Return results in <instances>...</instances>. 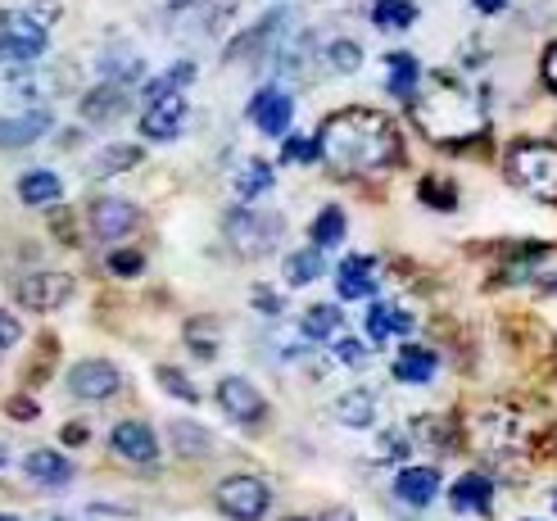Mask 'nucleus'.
<instances>
[{"instance_id": "44", "label": "nucleus", "mask_w": 557, "mask_h": 521, "mask_svg": "<svg viewBox=\"0 0 557 521\" xmlns=\"http://www.w3.org/2000/svg\"><path fill=\"white\" fill-rule=\"evenodd\" d=\"M255 305H259L268 318H276V313H282V299H276L272 290H255Z\"/></svg>"}, {"instance_id": "13", "label": "nucleus", "mask_w": 557, "mask_h": 521, "mask_svg": "<svg viewBox=\"0 0 557 521\" xmlns=\"http://www.w3.org/2000/svg\"><path fill=\"white\" fill-rule=\"evenodd\" d=\"M109 449H114L119 458L136 462V468H154L159 462V441L154 431L146 422H119L114 431H109Z\"/></svg>"}, {"instance_id": "20", "label": "nucleus", "mask_w": 557, "mask_h": 521, "mask_svg": "<svg viewBox=\"0 0 557 521\" xmlns=\"http://www.w3.org/2000/svg\"><path fill=\"white\" fill-rule=\"evenodd\" d=\"M60 196H64L60 173L33 169V173H23V177H18V200H23L27 209H50V204H60Z\"/></svg>"}, {"instance_id": "23", "label": "nucleus", "mask_w": 557, "mask_h": 521, "mask_svg": "<svg viewBox=\"0 0 557 521\" xmlns=\"http://www.w3.org/2000/svg\"><path fill=\"white\" fill-rule=\"evenodd\" d=\"M169 441H173L177 458H190V462H200V458L213 454V435L200 422H173L169 426Z\"/></svg>"}, {"instance_id": "14", "label": "nucleus", "mask_w": 557, "mask_h": 521, "mask_svg": "<svg viewBox=\"0 0 557 521\" xmlns=\"http://www.w3.org/2000/svg\"><path fill=\"white\" fill-rule=\"evenodd\" d=\"M54 127V114L50 109H23V114H5L0 119V150H23V146H33L41 141V136Z\"/></svg>"}, {"instance_id": "29", "label": "nucleus", "mask_w": 557, "mask_h": 521, "mask_svg": "<svg viewBox=\"0 0 557 521\" xmlns=\"http://www.w3.org/2000/svg\"><path fill=\"white\" fill-rule=\"evenodd\" d=\"M372 23L385 27V33H404V27L417 23V5H412V0H376Z\"/></svg>"}, {"instance_id": "2", "label": "nucleus", "mask_w": 557, "mask_h": 521, "mask_svg": "<svg viewBox=\"0 0 557 521\" xmlns=\"http://www.w3.org/2000/svg\"><path fill=\"white\" fill-rule=\"evenodd\" d=\"M412 119L431 141L454 146V141H471V136L485 132V104L467 82L431 77L426 91H412Z\"/></svg>"}, {"instance_id": "34", "label": "nucleus", "mask_w": 557, "mask_h": 521, "mask_svg": "<svg viewBox=\"0 0 557 521\" xmlns=\"http://www.w3.org/2000/svg\"><path fill=\"white\" fill-rule=\"evenodd\" d=\"M322 54H326V69H331V73H358V64H363V46L349 41V37L331 41Z\"/></svg>"}, {"instance_id": "17", "label": "nucleus", "mask_w": 557, "mask_h": 521, "mask_svg": "<svg viewBox=\"0 0 557 521\" xmlns=\"http://www.w3.org/2000/svg\"><path fill=\"white\" fill-rule=\"evenodd\" d=\"M23 476L33 481V485H46V489H60L73 481V462L64 454H54V449H33L23 458Z\"/></svg>"}, {"instance_id": "37", "label": "nucleus", "mask_w": 557, "mask_h": 521, "mask_svg": "<svg viewBox=\"0 0 557 521\" xmlns=\"http://www.w3.org/2000/svg\"><path fill=\"white\" fill-rule=\"evenodd\" d=\"M141 268H146L141 250H114L109 255V272H114V277H136Z\"/></svg>"}, {"instance_id": "35", "label": "nucleus", "mask_w": 557, "mask_h": 521, "mask_svg": "<svg viewBox=\"0 0 557 521\" xmlns=\"http://www.w3.org/2000/svg\"><path fill=\"white\" fill-rule=\"evenodd\" d=\"M186 340H190V349L200 353V359H213V353H218V332H209V322H190Z\"/></svg>"}, {"instance_id": "9", "label": "nucleus", "mask_w": 557, "mask_h": 521, "mask_svg": "<svg viewBox=\"0 0 557 521\" xmlns=\"http://www.w3.org/2000/svg\"><path fill=\"white\" fill-rule=\"evenodd\" d=\"M186 119H190V104H186L182 91L159 96V100H146L141 136H146V141H177V136L186 132Z\"/></svg>"}, {"instance_id": "12", "label": "nucleus", "mask_w": 557, "mask_h": 521, "mask_svg": "<svg viewBox=\"0 0 557 521\" xmlns=\"http://www.w3.org/2000/svg\"><path fill=\"white\" fill-rule=\"evenodd\" d=\"M290 119H295V100L282 87H263V91H255V100H249V123H255L263 136H286Z\"/></svg>"}, {"instance_id": "49", "label": "nucleus", "mask_w": 557, "mask_h": 521, "mask_svg": "<svg viewBox=\"0 0 557 521\" xmlns=\"http://www.w3.org/2000/svg\"><path fill=\"white\" fill-rule=\"evenodd\" d=\"M322 521H354V512L349 508H331V512H322Z\"/></svg>"}, {"instance_id": "28", "label": "nucleus", "mask_w": 557, "mask_h": 521, "mask_svg": "<svg viewBox=\"0 0 557 521\" xmlns=\"http://www.w3.org/2000/svg\"><path fill=\"white\" fill-rule=\"evenodd\" d=\"M372 413H376V395L372 390H349L336 399V418L345 426H372Z\"/></svg>"}, {"instance_id": "33", "label": "nucleus", "mask_w": 557, "mask_h": 521, "mask_svg": "<svg viewBox=\"0 0 557 521\" xmlns=\"http://www.w3.org/2000/svg\"><path fill=\"white\" fill-rule=\"evenodd\" d=\"M190 82H195V64H190V60H182V64H173L169 73H159V77H150V82H146V100L173 96V91L190 87Z\"/></svg>"}, {"instance_id": "47", "label": "nucleus", "mask_w": 557, "mask_h": 521, "mask_svg": "<svg viewBox=\"0 0 557 521\" xmlns=\"http://www.w3.org/2000/svg\"><path fill=\"white\" fill-rule=\"evenodd\" d=\"M10 413L14 418H37V404L33 399H10Z\"/></svg>"}, {"instance_id": "53", "label": "nucleus", "mask_w": 557, "mask_h": 521, "mask_svg": "<svg viewBox=\"0 0 557 521\" xmlns=\"http://www.w3.org/2000/svg\"><path fill=\"white\" fill-rule=\"evenodd\" d=\"M286 521H304V517H286Z\"/></svg>"}, {"instance_id": "26", "label": "nucleus", "mask_w": 557, "mask_h": 521, "mask_svg": "<svg viewBox=\"0 0 557 521\" xmlns=\"http://www.w3.org/2000/svg\"><path fill=\"white\" fill-rule=\"evenodd\" d=\"M232 186H236V196L245 204H255L259 196H268V190H272V169H268L263 159H245L240 169H236V182Z\"/></svg>"}, {"instance_id": "5", "label": "nucleus", "mask_w": 557, "mask_h": 521, "mask_svg": "<svg viewBox=\"0 0 557 521\" xmlns=\"http://www.w3.org/2000/svg\"><path fill=\"white\" fill-rule=\"evenodd\" d=\"M508 177L535 200H557V146L521 141L508 150Z\"/></svg>"}, {"instance_id": "46", "label": "nucleus", "mask_w": 557, "mask_h": 521, "mask_svg": "<svg viewBox=\"0 0 557 521\" xmlns=\"http://www.w3.org/2000/svg\"><path fill=\"white\" fill-rule=\"evenodd\" d=\"M82 441H91V431H87V426H82V422L64 426V445H82Z\"/></svg>"}, {"instance_id": "11", "label": "nucleus", "mask_w": 557, "mask_h": 521, "mask_svg": "<svg viewBox=\"0 0 557 521\" xmlns=\"http://www.w3.org/2000/svg\"><path fill=\"white\" fill-rule=\"evenodd\" d=\"M218 408L227 413L232 422H240V426H259L263 418H268V404H263V395L249 386L245 376H227V381H218Z\"/></svg>"}, {"instance_id": "4", "label": "nucleus", "mask_w": 557, "mask_h": 521, "mask_svg": "<svg viewBox=\"0 0 557 521\" xmlns=\"http://www.w3.org/2000/svg\"><path fill=\"white\" fill-rule=\"evenodd\" d=\"M227 240H232V250L245 255V259H263L276 250V240L286 236V218L282 213H263L255 204H240L227 213Z\"/></svg>"}, {"instance_id": "40", "label": "nucleus", "mask_w": 557, "mask_h": 521, "mask_svg": "<svg viewBox=\"0 0 557 521\" xmlns=\"http://www.w3.org/2000/svg\"><path fill=\"white\" fill-rule=\"evenodd\" d=\"M336 359H341L345 368H358V363H368V345L358 340V336H345V340L336 345Z\"/></svg>"}, {"instance_id": "32", "label": "nucleus", "mask_w": 557, "mask_h": 521, "mask_svg": "<svg viewBox=\"0 0 557 521\" xmlns=\"http://www.w3.org/2000/svg\"><path fill=\"white\" fill-rule=\"evenodd\" d=\"M322 277V250L313 245V250H295V255H286V282L290 286H309V282H318Z\"/></svg>"}, {"instance_id": "31", "label": "nucleus", "mask_w": 557, "mask_h": 521, "mask_svg": "<svg viewBox=\"0 0 557 521\" xmlns=\"http://www.w3.org/2000/svg\"><path fill=\"white\" fill-rule=\"evenodd\" d=\"M336 326H341V309L336 305H313L309 313L299 318L304 340H326V336H336Z\"/></svg>"}, {"instance_id": "15", "label": "nucleus", "mask_w": 557, "mask_h": 521, "mask_svg": "<svg viewBox=\"0 0 557 521\" xmlns=\"http://www.w3.org/2000/svg\"><path fill=\"white\" fill-rule=\"evenodd\" d=\"M127 87H119V82H100V87H91L87 96H82V119H87V123H114V119H123L127 114Z\"/></svg>"}, {"instance_id": "50", "label": "nucleus", "mask_w": 557, "mask_h": 521, "mask_svg": "<svg viewBox=\"0 0 557 521\" xmlns=\"http://www.w3.org/2000/svg\"><path fill=\"white\" fill-rule=\"evenodd\" d=\"M37 521H77V517H69V512H41Z\"/></svg>"}, {"instance_id": "52", "label": "nucleus", "mask_w": 557, "mask_h": 521, "mask_svg": "<svg viewBox=\"0 0 557 521\" xmlns=\"http://www.w3.org/2000/svg\"><path fill=\"white\" fill-rule=\"evenodd\" d=\"M0 521H18V517H10V512H0Z\"/></svg>"}, {"instance_id": "30", "label": "nucleus", "mask_w": 557, "mask_h": 521, "mask_svg": "<svg viewBox=\"0 0 557 521\" xmlns=\"http://www.w3.org/2000/svg\"><path fill=\"white\" fill-rule=\"evenodd\" d=\"M313 245L318 250H331V245H341L345 240V209L341 204H326L318 218H313Z\"/></svg>"}, {"instance_id": "6", "label": "nucleus", "mask_w": 557, "mask_h": 521, "mask_svg": "<svg viewBox=\"0 0 557 521\" xmlns=\"http://www.w3.org/2000/svg\"><path fill=\"white\" fill-rule=\"evenodd\" d=\"M213 504L222 517L232 521H259L272 508V489L259 476H227L213 489Z\"/></svg>"}, {"instance_id": "22", "label": "nucleus", "mask_w": 557, "mask_h": 521, "mask_svg": "<svg viewBox=\"0 0 557 521\" xmlns=\"http://www.w3.org/2000/svg\"><path fill=\"white\" fill-rule=\"evenodd\" d=\"M435 368H440V359H435L431 349L408 345V349L395 353V381H404V386H422V381L435 376Z\"/></svg>"}, {"instance_id": "42", "label": "nucleus", "mask_w": 557, "mask_h": 521, "mask_svg": "<svg viewBox=\"0 0 557 521\" xmlns=\"http://www.w3.org/2000/svg\"><path fill=\"white\" fill-rule=\"evenodd\" d=\"M18 340H23V326H18V318L0 309V353H5V349H14Z\"/></svg>"}, {"instance_id": "25", "label": "nucleus", "mask_w": 557, "mask_h": 521, "mask_svg": "<svg viewBox=\"0 0 557 521\" xmlns=\"http://www.w3.org/2000/svg\"><path fill=\"white\" fill-rule=\"evenodd\" d=\"M412 313L404 309H389V305H372L368 309V336L372 340H389V336H408L412 332Z\"/></svg>"}, {"instance_id": "38", "label": "nucleus", "mask_w": 557, "mask_h": 521, "mask_svg": "<svg viewBox=\"0 0 557 521\" xmlns=\"http://www.w3.org/2000/svg\"><path fill=\"white\" fill-rule=\"evenodd\" d=\"M282 159H290V163H313V159H318V136H313V141H304V136H290V132H286Z\"/></svg>"}, {"instance_id": "39", "label": "nucleus", "mask_w": 557, "mask_h": 521, "mask_svg": "<svg viewBox=\"0 0 557 521\" xmlns=\"http://www.w3.org/2000/svg\"><path fill=\"white\" fill-rule=\"evenodd\" d=\"M422 200L435 209H454L458 204V190L449 182H422Z\"/></svg>"}, {"instance_id": "10", "label": "nucleus", "mask_w": 557, "mask_h": 521, "mask_svg": "<svg viewBox=\"0 0 557 521\" xmlns=\"http://www.w3.org/2000/svg\"><path fill=\"white\" fill-rule=\"evenodd\" d=\"M87 223H91L96 240H123L136 232V223H141V209L132 200H119V196H100V200H91Z\"/></svg>"}, {"instance_id": "41", "label": "nucleus", "mask_w": 557, "mask_h": 521, "mask_svg": "<svg viewBox=\"0 0 557 521\" xmlns=\"http://www.w3.org/2000/svg\"><path fill=\"white\" fill-rule=\"evenodd\" d=\"M399 458H408V441H404V435H381L376 462H399Z\"/></svg>"}, {"instance_id": "7", "label": "nucleus", "mask_w": 557, "mask_h": 521, "mask_svg": "<svg viewBox=\"0 0 557 521\" xmlns=\"http://www.w3.org/2000/svg\"><path fill=\"white\" fill-rule=\"evenodd\" d=\"M73 295V277L69 272H27V277L14 282V299L27 313H54L64 309Z\"/></svg>"}, {"instance_id": "43", "label": "nucleus", "mask_w": 557, "mask_h": 521, "mask_svg": "<svg viewBox=\"0 0 557 521\" xmlns=\"http://www.w3.org/2000/svg\"><path fill=\"white\" fill-rule=\"evenodd\" d=\"M60 5H64V0H33V5H27V10H33V14H37L46 27H50L54 18H60Z\"/></svg>"}, {"instance_id": "19", "label": "nucleus", "mask_w": 557, "mask_h": 521, "mask_svg": "<svg viewBox=\"0 0 557 521\" xmlns=\"http://www.w3.org/2000/svg\"><path fill=\"white\" fill-rule=\"evenodd\" d=\"M449 508L454 512H490L494 508V485H490V476L485 472H467V476H458L454 481V489H449Z\"/></svg>"}, {"instance_id": "36", "label": "nucleus", "mask_w": 557, "mask_h": 521, "mask_svg": "<svg viewBox=\"0 0 557 521\" xmlns=\"http://www.w3.org/2000/svg\"><path fill=\"white\" fill-rule=\"evenodd\" d=\"M154 376L163 381V390H169V395H177V399H186V404H195V399H200V390H195V386H190V381H186L177 368H159Z\"/></svg>"}, {"instance_id": "54", "label": "nucleus", "mask_w": 557, "mask_h": 521, "mask_svg": "<svg viewBox=\"0 0 557 521\" xmlns=\"http://www.w3.org/2000/svg\"><path fill=\"white\" fill-rule=\"evenodd\" d=\"M553 504H557V499H553Z\"/></svg>"}, {"instance_id": "21", "label": "nucleus", "mask_w": 557, "mask_h": 521, "mask_svg": "<svg viewBox=\"0 0 557 521\" xmlns=\"http://www.w3.org/2000/svg\"><path fill=\"white\" fill-rule=\"evenodd\" d=\"M417 82H422V64H417L408 50L389 54V60H385V87H389V96H399V100H412Z\"/></svg>"}, {"instance_id": "27", "label": "nucleus", "mask_w": 557, "mask_h": 521, "mask_svg": "<svg viewBox=\"0 0 557 521\" xmlns=\"http://www.w3.org/2000/svg\"><path fill=\"white\" fill-rule=\"evenodd\" d=\"M100 73H104V82H119V87H127V82H136L146 73V64H141V54H136V50H109L100 60Z\"/></svg>"}, {"instance_id": "3", "label": "nucleus", "mask_w": 557, "mask_h": 521, "mask_svg": "<svg viewBox=\"0 0 557 521\" xmlns=\"http://www.w3.org/2000/svg\"><path fill=\"white\" fill-rule=\"evenodd\" d=\"M50 46V27L33 10H0V64L27 69Z\"/></svg>"}, {"instance_id": "8", "label": "nucleus", "mask_w": 557, "mask_h": 521, "mask_svg": "<svg viewBox=\"0 0 557 521\" xmlns=\"http://www.w3.org/2000/svg\"><path fill=\"white\" fill-rule=\"evenodd\" d=\"M123 390V372L109 359H82L69 368V395L87 399V404H104Z\"/></svg>"}, {"instance_id": "45", "label": "nucleus", "mask_w": 557, "mask_h": 521, "mask_svg": "<svg viewBox=\"0 0 557 521\" xmlns=\"http://www.w3.org/2000/svg\"><path fill=\"white\" fill-rule=\"evenodd\" d=\"M544 82L557 91V46H548V54H544Z\"/></svg>"}, {"instance_id": "24", "label": "nucleus", "mask_w": 557, "mask_h": 521, "mask_svg": "<svg viewBox=\"0 0 557 521\" xmlns=\"http://www.w3.org/2000/svg\"><path fill=\"white\" fill-rule=\"evenodd\" d=\"M136 163H141V146H104L100 154H91L87 173L91 177H119V173L136 169Z\"/></svg>"}, {"instance_id": "18", "label": "nucleus", "mask_w": 557, "mask_h": 521, "mask_svg": "<svg viewBox=\"0 0 557 521\" xmlns=\"http://www.w3.org/2000/svg\"><path fill=\"white\" fill-rule=\"evenodd\" d=\"M440 495V472L435 468H404L395 476V499L408 508H431V499Z\"/></svg>"}, {"instance_id": "51", "label": "nucleus", "mask_w": 557, "mask_h": 521, "mask_svg": "<svg viewBox=\"0 0 557 521\" xmlns=\"http://www.w3.org/2000/svg\"><path fill=\"white\" fill-rule=\"evenodd\" d=\"M5 462H10V449H5V445H0V468H5Z\"/></svg>"}, {"instance_id": "16", "label": "nucleus", "mask_w": 557, "mask_h": 521, "mask_svg": "<svg viewBox=\"0 0 557 521\" xmlns=\"http://www.w3.org/2000/svg\"><path fill=\"white\" fill-rule=\"evenodd\" d=\"M376 286H381V277H376V263H372L368 255H349V259L336 268V290H341V299H372Z\"/></svg>"}, {"instance_id": "48", "label": "nucleus", "mask_w": 557, "mask_h": 521, "mask_svg": "<svg viewBox=\"0 0 557 521\" xmlns=\"http://www.w3.org/2000/svg\"><path fill=\"white\" fill-rule=\"evenodd\" d=\"M481 14H498V10H508V0H471Z\"/></svg>"}, {"instance_id": "1", "label": "nucleus", "mask_w": 557, "mask_h": 521, "mask_svg": "<svg viewBox=\"0 0 557 521\" xmlns=\"http://www.w3.org/2000/svg\"><path fill=\"white\" fill-rule=\"evenodd\" d=\"M318 159L336 173H381L399 159V127L376 109H341L318 127Z\"/></svg>"}]
</instances>
